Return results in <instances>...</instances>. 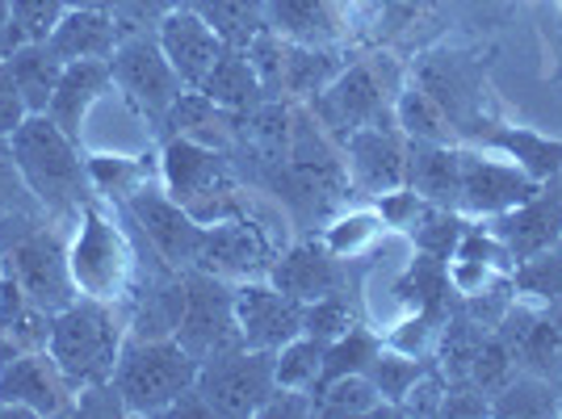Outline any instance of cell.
<instances>
[{
    "label": "cell",
    "mask_w": 562,
    "mask_h": 419,
    "mask_svg": "<svg viewBox=\"0 0 562 419\" xmlns=\"http://www.w3.org/2000/svg\"><path fill=\"white\" fill-rule=\"evenodd\" d=\"M479 143H483L487 151L508 156V160H513L520 172H529L533 181H550V177L562 172L559 139H541L533 131H516V126H495V122H487V126L479 131Z\"/></svg>",
    "instance_id": "4316f807"
},
{
    "label": "cell",
    "mask_w": 562,
    "mask_h": 419,
    "mask_svg": "<svg viewBox=\"0 0 562 419\" xmlns=\"http://www.w3.org/2000/svg\"><path fill=\"white\" fill-rule=\"evenodd\" d=\"M186 4L206 25H214V34L227 47H248L260 30H269L265 0H186Z\"/></svg>",
    "instance_id": "4dcf8cb0"
},
{
    "label": "cell",
    "mask_w": 562,
    "mask_h": 419,
    "mask_svg": "<svg viewBox=\"0 0 562 419\" xmlns=\"http://www.w3.org/2000/svg\"><path fill=\"white\" fill-rule=\"evenodd\" d=\"M462 235H467V218H462V210L432 206V202L424 206V214L416 218V227H412L416 248H420L424 257H437V260L453 257V248L462 244Z\"/></svg>",
    "instance_id": "e575fe53"
},
{
    "label": "cell",
    "mask_w": 562,
    "mask_h": 419,
    "mask_svg": "<svg viewBox=\"0 0 562 419\" xmlns=\"http://www.w3.org/2000/svg\"><path fill=\"white\" fill-rule=\"evenodd\" d=\"M186 0H114V22L122 34H139V30H156L172 9H181Z\"/></svg>",
    "instance_id": "b9f144b4"
},
{
    "label": "cell",
    "mask_w": 562,
    "mask_h": 419,
    "mask_svg": "<svg viewBox=\"0 0 562 419\" xmlns=\"http://www.w3.org/2000/svg\"><path fill=\"white\" fill-rule=\"evenodd\" d=\"M395 126L403 131V139L412 143H453L458 131L446 117V110L424 93L416 80H403V89L395 97Z\"/></svg>",
    "instance_id": "f546056e"
},
{
    "label": "cell",
    "mask_w": 562,
    "mask_h": 419,
    "mask_svg": "<svg viewBox=\"0 0 562 419\" xmlns=\"http://www.w3.org/2000/svg\"><path fill=\"white\" fill-rule=\"evenodd\" d=\"M303 319L306 303L290 298L269 278H252L235 285V327H239L244 349L278 352L281 344H290L303 331Z\"/></svg>",
    "instance_id": "7c38bea8"
},
{
    "label": "cell",
    "mask_w": 562,
    "mask_h": 419,
    "mask_svg": "<svg viewBox=\"0 0 562 419\" xmlns=\"http://www.w3.org/2000/svg\"><path fill=\"white\" fill-rule=\"evenodd\" d=\"M398 89H403V71L395 59L370 55V59L349 64L324 93L311 97V114L340 139H349L361 126H395Z\"/></svg>",
    "instance_id": "277c9868"
},
{
    "label": "cell",
    "mask_w": 562,
    "mask_h": 419,
    "mask_svg": "<svg viewBox=\"0 0 562 419\" xmlns=\"http://www.w3.org/2000/svg\"><path fill=\"white\" fill-rule=\"evenodd\" d=\"M68 9H114V0H68Z\"/></svg>",
    "instance_id": "681fc988"
},
{
    "label": "cell",
    "mask_w": 562,
    "mask_h": 419,
    "mask_svg": "<svg viewBox=\"0 0 562 419\" xmlns=\"http://www.w3.org/2000/svg\"><path fill=\"white\" fill-rule=\"evenodd\" d=\"M0 285H4V260H0Z\"/></svg>",
    "instance_id": "f907efd6"
},
{
    "label": "cell",
    "mask_w": 562,
    "mask_h": 419,
    "mask_svg": "<svg viewBox=\"0 0 562 419\" xmlns=\"http://www.w3.org/2000/svg\"><path fill=\"white\" fill-rule=\"evenodd\" d=\"M4 68H9L18 93H22L25 110H30V114H47L50 93H55V84H59V76H64V59L47 47V38H43V43H22V47H13L4 55Z\"/></svg>",
    "instance_id": "f1b7e54d"
},
{
    "label": "cell",
    "mask_w": 562,
    "mask_h": 419,
    "mask_svg": "<svg viewBox=\"0 0 562 419\" xmlns=\"http://www.w3.org/2000/svg\"><path fill=\"white\" fill-rule=\"evenodd\" d=\"M559 252H562V239H559Z\"/></svg>",
    "instance_id": "816d5d0a"
},
{
    "label": "cell",
    "mask_w": 562,
    "mask_h": 419,
    "mask_svg": "<svg viewBox=\"0 0 562 419\" xmlns=\"http://www.w3.org/2000/svg\"><path fill=\"white\" fill-rule=\"evenodd\" d=\"M68 269L76 294L97 298V303L117 306L131 290L135 252H131L126 235L114 227V218L101 206H93V202L76 218V235L68 244Z\"/></svg>",
    "instance_id": "5b68a950"
},
{
    "label": "cell",
    "mask_w": 562,
    "mask_h": 419,
    "mask_svg": "<svg viewBox=\"0 0 562 419\" xmlns=\"http://www.w3.org/2000/svg\"><path fill=\"white\" fill-rule=\"evenodd\" d=\"M424 206H428V202H424L416 189H407V185L391 189V193H382V197H378V214H382V223H386V227H398V231H412V227H416V218L424 214Z\"/></svg>",
    "instance_id": "f6af8a7d"
},
{
    "label": "cell",
    "mask_w": 562,
    "mask_h": 419,
    "mask_svg": "<svg viewBox=\"0 0 562 419\" xmlns=\"http://www.w3.org/2000/svg\"><path fill=\"white\" fill-rule=\"evenodd\" d=\"M273 356L278 352L244 349V344L214 352L211 361L198 365L193 390L206 403L211 416H260V407L278 390Z\"/></svg>",
    "instance_id": "52a82bcc"
},
{
    "label": "cell",
    "mask_w": 562,
    "mask_h": 419,
    "mask_svg": "<svg viewBox=\"0 0 562 419\" xmlns=\"http://www.w3.org/2000/svg\"><path fill=\"white\" fill-rule=\"evenodd\" d=\"M349 327H352V310L340 294H328V298H319V303L306 306V319H303L306 336L336 340V336H340V331H349Z\"/></svg>",
    "instance_id": "7bdbcfd3"
},
{
    "label": "cell",
    "mask_w": 562,
    "mask_h": 419,
    "mask_svg": "<svg viewBox=\"0 0 562 419\" xmlns=\"http://www.w3.org/2000/svg\"><path fill=\"white\" fill-rule=\"evenodd\" d=\"M324 349H328V340L306 336V331H299L290 344H281L278 356H273L278 386H290V390H311V386L319 382V370H324Z\"/></svg>",
    "instance_id": "836d02e7"
},
{
    "label": "cell",
    "mask_w": 562,
    "mask_h": 419,
    "mask_svg": "<svg viewBox=\"0 0 562 419\" xmlns=\"http://www.w3.org/2000/svg\"><path fill=\"white\" fill-rule=\"evenodd\" d=\"M89 177H93L97 193L126 202L135 189H143L151 181V163L131 160V156H89Z\"/></svg>",
    "instance_id": "8d00e7d4"
},
{
    "label": "cell",
    "mask_w": 562,
    "mask_h": 419,
    "mask_svg": "<svg viewBox=\"0 0 562 419\" xmlns=\"http://www.w3.org/2000/svg\"><path fill=\"white\" fill-rule=\"evenodd\" d=\"M30 206H34V193H30L22 168L9 151V139H0V218L4 214H22Z\"/></svg>",
    "instance_id": "ee69618b"
},
{
    "label": "cell",
    "mask_w": 562,
    "mask_h": 419,
    "mask_svg": "<svg viewBox=\"0 0 562 419\" xmlns=\"http://www.w3.org/2000/svg\"><path fill=\"white\" fill-rule=\"evenodd\" d=\"M382 227H386V223H382L378 210H349V214H340L328 231H324V244H328V252L336 260L361 257V252H370L378 244Z\"/></svg>",
    "instance_id": "d590c367"
},
{
    "label": "cell",
    "mask_w": 562,
    "mask_h": 419,
    "mask_svg": "<svg viewBox=\"0 0 562 419\" xmlns=\"http://www.w3.org/2000/svg\"><path fill=\"white\" fill-rule=\"evenodd\" d=\"M122 344H126V327L117 319L114 303H97V298L80 294L76 303L55 310V319H50L47 352L71 382V390L110 382L117 370V356H122Z\"/></svg>",
    "instance_id": "7a4b0ae2"
},
{
    "label": "cell",
    "mask_w": 562,
    "mask_h": 419,
    "mask_svg": "<svg viewBox=\"0 0 562 419\" xmlns=\"http://www.w3.org/2000/svg\"><path fill=\"white\" fill-rule=\"evenodd\" d=\"M269 30L303 47H340L349 13L345 0H265Z\"/></svg>",
    "instance_id": "ffe728a7"
},
{
    "label": "cell",
    "mask_w": 562,
    "mask_h": 419,
    "mask_svg": "<svg viewBox=\"0 0 562 419\" xmlns=\"http://www.w3.org/2000/svg\"><path fill=\"white\" fill-rule=\"evenodd\" d=\"M76 390L47 349L13 352L0 361V416H68Z\"/></svg>",
    "instance_id": "30bf717a"
},
{
    "label": "cell",
    "mask_w": 562,
    "mask_h": 419,
    "mask_svg": "<svg viewBox=\"0 0 562 419\" xmlns=\"http://www.w3.org/2000/svg\"><path fill=\"white\" fill-rule=\"evenodd\" d=\"M492 235L513 252V260H529L554 252L562 239V172L541 181L533 197L492 218Z\"/></svg>",
    "instance_id": "5bb4252c"
},
{
    "label": "cell",
    "mask_w": 562,
    "mask_h": 419,
    "mask_svg": "<svg viewBox=\"0 0 562 419\" xmlns=\"http://www.w3.org/2000/svg\"><path fill=\"white\" fill-rule=\"evenodd\" d=\"M516 290L533 298H562V252H541V257L520 260L516 269Z\"/></svg>",
    "instance_id": "60d3db41"
},
{
    "label": "cell",
    "mask_w": 562,
    "mask_h": 419,
    "mask_svg": "<svg viewBox=\"0 0 562 419\" xmlns=\"http://www.w3.org/2000/svg\"><path fill=\"white\" fill-rule=\"evenodd\" d=\"M345 172L349 185L382 197L407 185V139L398 126H361L345 139Z\"/></svg>",
    "instance_id": "2e32d148"
},
{
    "label": "cell",
    "mask_w": 562,
    "mask_h": 419,
    "mask_svg": "<svg viewBox=\"0 0 562 419\" xmlns=\"http://www.w3.org/2000/svg\"><path fill=\"white\" fill-rule=\"evenodd\" d=\"M407 189H416L432 206L458 210L462 189V147L458 143H412L407 139Z\"/></svg>",
    "instance_id": "603a6c76"
},
{
    "label": "cell",
    "mask_w": 562,
    "mask_h": 419,
    "mask_svg": "<svg viewBox=\"0 0 562 419\" xmlns=\"http://www.w3.org/2000/svg\"><path fill=\"white\" fill-rule=\"evenodd\" d=\"M345 68H349V59L340 55V47H303V43H285L281 101H306V97L324 93Z\"/></svg>",
    "instance_id": "83f0119b"
},
{
    "label": "cell",
    "mask_w": 562,
    "mask_h": 419,
    "mask_svg": "<svg viewBox=\"0 0 562 419\" xmlns=\"http://www.w3.org/2000/svg\"><path fill=\"white\" fill-rule=\"evenodd\" d=\"M110 84H114L110 59H76V64H64V76H59V84L50 93L47 117L64 135H71V139L80 143L85 117H89V110L101 101V93Z\"/></svg>",
    "instance_id": "44dd1931"
},
{
    "label": "cell",
    "mask_w": 562,
    "mask_h": 419,
    "mask_svg": "<svg viewBox=\"0 0 562 419\" xmlns=\"http://www.w3.org/2000/svg\"><path fill=\"white\" fill-rule=\"evenodd\" d=\"M378 352H382V340H378L374 331H366V327L340 331L336 340H328V349H324V370H319V382H315V386H324L331 377H345V373H366L374 365ZM315 386H311V390H315Z\"/></svg>",
    "instance_id": "d6a6232c"
},
{
    "label": "cell",
    "mask_w": 562,
    "mask_h": 419,
    "mask_svg": "<svg viewBox=\"0 0 562 419\" xmlns=\"http://www.w3.org/2000/svg\"><path fill=\"white\" fill-rule=\"evenodd\" d=\"M416 84L446 110L458 135L487 126V122H479V76L462 55H428L416 68Z\"/></svg>",
    "instance_id": "ac0fdd59"
},
{
    "label": "cell",
    "mask_w": 562,
    "mask_h": 419,
    "mask_svg": "<svg viewBox=\"0 0 562 419\" xmlns=\"http://www.w3.org/2000/svg\"><path fill=\"white\" fill-rule=\"evenodd\" d=\"M13 4V25H9V50L22 43H43L59 18L68 13V0H9ZM4 50V55H9Z\"/></svg>",
    "instance_id": "74e56055"
},
{
    "label": "cell",
    "mask_w": 562,
    "mask_h": 419,
    "mask_svg": "<svg viewBox=\"0 0 562 419\" xmlns=\"http://www.w3.org/2000/svg\"><path fill=\"white\" fill-rule=\"evenodd\" d=\"M366 373H370V382L378 386L382 403H403V395L424 377V365H420V356H407V352H398V349H391V352L382 349Z\"/></svg>",
    "instance_id": "f35d334b"
},
{
    "label": "cell",
    "mask_w": 562,
    "mask_h": 419,
    "mask_svg": "<svg viewBox=\"0 0 562 419\" xmlns=\"http://www.w3.org/2000/svg\"><path fill=\"white\" fill-rule=\"evenodd\" d=\"M156 43L168 55L172 71L181 76L186 89H198L206 80V71L218 64V55L227 50V43L214 34V25H206L189 4L172 9L165 22L156 25Z\"/></svg>",
    "instance_id": "e0dca14e"
},
{
    "label": "cell",
    "mask_w": 562,
    "mask_h": 419,
    "mask_svg": "<svg viewBox=\"0 0 562 419\" xmlns=\"http://www.w3.org/2000/svg\"><path fill=\"white\" fill-rule=\"evenodd\" d=\"M311 403L324 416H370L382 407V395L370 382V373H345V377H331L324 386H315Z\"/></svg>",
    "instance_id": "1f68e13d"
},
{
    "label": "cell",
    "mask_w": 562,
    "mask_h": 419,
    "mask_svg": "<svg viewBox=\"0 0 562 419\" xmlns=\"http://www.w3.org/2000/svg\"><path fill=\"white\" fill-rule=\"evenodd\" d=\"M198 382V361L177 336H126L114 386L126 416H165Z\"/></svg>",
    "instance_id": "3957f363"
},
{
    "label": "cell",
    "mask_w": 562,
    "mask_h": 419,
    "mask_svg": "<svg viewBox=\"0 0 562 419\" xmlns=\"http://www.w3.org/2000/svg\"><path fill=\"white\" fill-rule=\"evenodd\" d=\"M110 76H114L117 93L126 97V105L151 126H165L172 101L186 93L181 76L172 71L168 55L156 43V30L122 34L110 55Z\"/></svg>",
    "instance_id": "ba28073f"
},
{
    "label": "cell",
    "mask_w": 562,
    "mask_h": 419,
    "mask_svg": "<svg viewBox=\"0 0 562 419\" xmlns=\"http://www.w3.org/2000/svg\"><path fill=\"white\" fill-rule=\"evenodd\" d=\"M495 416H550L554 411V390L541 377H508L504 390H495Z\"/></svg>",
    "instance_id": "ab89813d"
},
{
    "label": "cell",
    "mask_w": 562,
    "mask_h": 419,
    "mask_svg": "<svg viewBox=\"0 0 562 419\" xmlns=\"http://www.w3.org/2000/svg\"><path fill=\"white\" fill-rule=\"evenodd\" d=\"M9 151L22 168L34 202L55 218H80V210L93 202L89 156H80V143L64 135L47 114H30L9 135Z\"/></svg>",
    "instance_id": "6da1fadb"
},
{
    "label": "cell",
    "mask_w": 562,
    "mask_h": 419,
    "mask_svg": "<svg viewBox=\"0 0 562 419\" xmlns=\"http://www.w3.org/2000/svg\"><path fill=\"white\" fill-rule=\"evenodd\" d=\"M50 319L55 315L47 306L34 303L22 285L4 273V285H0V352L13 356V352L47 349Z\"/></svg>",
    "instance_id": "d4e9b609"
},
{
    "label": "cell",
    "mask_w": 562,
    "mask_h": 419,
    "mask_svg": "<svg viewBox=\"0 0 562 419\" xmlns=\"http://www.w3.org/2000/svg\"><path fill=\"white\" fill-rule=\"evenodd\" d=\"M76 411H80V416H126V403L117 395L114 377L76 390Z\"/></svg>",
    "instance_id": "bcb514c9"
},
{
    "label": "cell",
    "mask_w": 562,
    "mask_h": 419,
    "mask_svg": "<svg viewBox=\"0 0 562 419\" xmlns=\"http://www.w3.org/2000/svg\"><path fill=\"white\" fill-rule=\"evenodd\" d=\"M269 281L285 290L299 303H319L336 294L340 273H336V257L328 252V244H294L285 257H278L269 264Z\"/></svg>",
    "instance_id": "7402d4cb"
},
{
    "label": "cell",
    "mask_w": 562,
    "mask_h": 419,
    "mask_svg": "<svg viewBox=\"0 0 562 419\" xmlns=\"http://www.w3.org/2000/svg\"><path fill=\"white\" fill-rule=\"evenodd\" d=\"M117 38H122V30L110 9H68L47 34V47L64 64H76V59H110Z\"/></svg>",
    "instance_id": "cb8c5ba5"
},
{
    "label": "cell",
    "mask_w": 562,
    "mask_h": 419,
    "mask_svg": "<svg viewBox=\"0 0 562 419\" xmlns=\"http://www.w3.org/2000/svg\"><path fill=\"white\" fill-rule=\"evenodd\" d=\"M9 25H13V4L0 0V59H4V50H9Z\"/></svg>",
    "instance_id": "c3c4849f"
},
{
    "label": "cell",
    "mask_w": 562,
    "mask_h": 419,
    "mask_svg": "<svg viewBox=\"0 0 562 419\" xmlns=\"http://www.w3.org/2000/svg\"><path fill=\"white\" fill-rule=\"evenodd\" d=\"M160 181L181 206H189L193 197L232 181V172H227V156L218 147L172 135V139H165V151H160Z\"/></svg>",
    "instance_id": "d6986e66"
},
{
    "label": "cell",
    "mask_w": 562,
    "mask_h": 419,
    "mask_svg": "<svg viewBox=\"0 0 562 419\" xmlns=\"http://www.w3.org/2000/svg\"><path fill=\"white\" fill-rule=\"evenodd\" d=\"M198 93H206L214 105L232 110V114H252L269 97L260 89V76L244 47H227L218 55V64L206 71V80L198 84Z\"/></svg>",
    "instance_id": "484cf974"
},
{
    "label": "cell",
    "mask_w": 562,
    "mask_h": 419,
    "mask_svg": "<svg viewBox=\"0 0 562 419\" xmlns=\"http://www.w3.org/2000/svg\"><path fill=\"white\" fill-rule=\"evenodd\" d=\"M25 117H30V110H25L22 93H18L13 76H9V68H4V59H0V139H9Z\"/></svg>",
    "instance_id": "7dc6e473"
},
{
    "label": "cell",
    "mask_w": 562,
    "mask_h": 419,
    "mask_svg": "<svg viewBox=\"0 0 562 419\" xmlns=\"http://www.w3.org/2000/svg\"><path fill=\"white\" fill-rule=\"evenodd\" d=\"M181 290H186V306H181L177 340L186 344L198 365L211 361L214 352L244 344L239 327H235V290L227 281L206 269H181Z\"/></svg>",
    "instance_id": "9c48e42d"
},
{
    "label": "cell",
    "mask_w": 562,
    "mask_h": 419,
    "mask_svg": "<svg viewBox=\"0 0 562 419\" xmlns=\"http://www.w3.org/2000/svg\"><path fill=\"white\" fill-rule=\"evenodd\" d=\"M541 181H533L529 172H520L508 156H487L462 147V189H458V210L474 214V218H495L504 210L520 206L525 197H533V189Z\"/></svg>",
    "instance_id": "4fadbf2b"
},
{
    "label": "cell",
    "mask_w": 562,
    "mask_h": 419,
    "mask_svg": "<svg viewBox=\"0 0 562 419\" xmlns=\"http://www.w3.org/2000/svg\"><path fill=\"white\" fill-rule=\"evenodd\" d=\"M4 273L22 285L38 306H47L50 315L76 303V285L68 269V244L59 239L55 227H43L30 210L18 214V231L9 235V244H0Z\"/></svg>",
    "instance_id": "8992f818"
},
{
    "label": "cell",
    "mask_w": 562,
    "mask_h": 419,
    "mask_svg": "<svg viewBox=\"0 0 562 419\" xmlns=\"http://www.w3.org/2000/svg\"><path fill=\"white\" fill-rule=\"evenodd\" d=\"M269 264H273V248H269L265 231H260L248 214L206 227L198 260H193V269H206V273H214V278L223 281L269 278Z\"/></svg>",
    "instance_id": "9a60e30c"
},
{
    "label": "cell",
    "mask_w": 562,
    "mask_h": 419,
    "mask_svg": "<svg viewBox=\"0 0 562 419\" xmlns=\"http://www.w3.org/2000/svg\"><path fill=\"white\" fill-rule=\"evenodd\" d=\"M122 206H126V214L135 218V227L147 235V244L156 248V257L165 260V264H172V269H193L206 227L193 223L189 210L181 206L168 189H156L151 181H147V185L135 189Z\"/></svg>",
    "instance_id": "8fae6325"
}]
</instances>
